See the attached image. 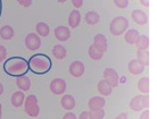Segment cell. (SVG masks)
Listing matches in <instances>:
<instances>
[{"instance_id": "b9f144b4", "label": "cell", "mask_w": 157, "mask_h": 119, "mask_svg": "<svg viewBox=\"0 0 157 119\" xmlns=\"http://www.w3.org/2000/svg\"><path fill=\"white\" fill-rule=\"evenodd\" d=\"M0 119H1V110H0Z\"/></svg>"}, {"instance_id": "74e56055", "label": "cell", "mask_w": 157, "mask_h": 119, "mask_svg": "<svg viewBox=\"0 0 157 119\" xmlns=\"http://www.w3.org/2000/svg\"><path fill=\"white\" fill-rule=\"evenodd\" d=\"M140 4H141V6L149 7V0H140Z\"/></svg>"}, {"instance_id": "f35d334b", "label": "cell", "mask_w": 157, "mask_h": 119, "mask_svg": "<svg viewBox=\"0 0 157 119\" xmlns=\"http://www.w3.org/2000/svg\"><path fill=\"white\" fill-rule=\"evenodd\" d=\"M4 93V85L0 83V95Z\"/></svg>"}, {"instance_id": "2e32d148", "label": "cell", "mask_w": 157, "mask_h": 119, "mask_svg": "<svg viewBox=\"0 0 157 119\" xmlns=\"http://www.w3.org/2000/svg\"><path fill=\"white\" fill-rule=\"evenodd\" d=\"M16 85L20 88V91H29L30 87H31V79L29 78L26 75L21 76V77H17L16 79Z\"/></svg>"}, {"instance_id": "836d02e7", "label": "cell", "mask_w": 157, "mask_h": 119, "mask_svg": "<svg viewBox=\"0 0 157 119\" xmlns=\"http://www.w3.org/2000/svg\"><path fill=\"white\" fill-rule=\"evenodd\" d=\"M17 1H18V4L24 6V7H29L32 4V0H17Z\"/></svg>"}, {"instance_id": "ac0fdd59", "label": "cell", "mask_w": 157, "mask_h": 119, "mask_svg": "<svg viewBox=\"0 0 157 119\" xmlns=\"http://www.w3.org/2000/svg\"><path fill=\"white\" fill-rule=\"evenodd\" d=\"M24 100H25V95L22 91H16L13 93L12 98H10V101H12V104L15 108H20L22 104L24 103Z\"/></svg>"}, {"instance_id": "d4e9b609", "label": "cell", "mask_w": 157, "mask_h": 119, "mask_svg": "<svg viewBox=\"0 0 157 119\" xmlns=\"http://www.w3.org/2000/svg\"><path fill=\"white\" fill-rule=\"evenodd\" d=\"M36 33H38L40 36H42V38H46V36L49 35L50 28H49V25H48L47 23H44V22H40V23L36 24Z\"/></svg>"}, {"instance_id": "5b68a950", "label": "cell", "mask_w": 157, "mask_h": 119, "mask_svg": "<svg viewBox=\"0 0 157 119\" xmlns=\"http://www.w3.org/2000/svg\"><path fill=\"white\" fill-rule=\"evenodd\" d=\"M148 107H149V96H148V94L136 95L130 101V108L133 111H141Z\"/></svg>"}, {"instance_id": "d6a6232c", "label": "cell", "mask_w": 157, "mask_h": 119, "mask_svg": "<svg viewBox=\"0 0 157 119\" xmlns=\"http://www.w3.org/2000/svg\"><path fill=\"white\" fill-rule=\"evenodd\" d=\"M63 119H78V117H76L75 114H73V112H71V111H68V112H66V114L63 116Z\"/></svg>"}, {"instance_id": "6da1fadb", "label": "cell", "mask_w": 157, "mask_h": 119, "mask_svg": "<svg viewBox=\"0 0 157 119\" xmlns=\"http://www.w3.org/2000/svg\"><path fill=\"white\" fill-rule=\"evenodd\" d=\"M4 70L5 73L13 77H21L24 76L29 70V63L26 59L22 57H12L5 60L4 63Z\"/></svg>"}, {"instance_id": "f546056e", "label": "cell", "mask_w": 157, "mask_h": 119, "mask_svg": "<svg viewBox=\"0 0 157 119\" xmlns=\"http://www.w3.org/2000/svg\"><path fill=\"white\" fill-rule=\"evenodd\" d=\"M114 4L116 7L121 9H125L129 6V0H114Z\"/></svg>"}, {"instance_id": "7bdbcfd3", "label": "cell", "mask_w": 157, "mask_h": 119, "mask_svg": "<svg viewBox=\"0 0 157 119\" xmlns=\"http://www.w3.org/2000/svg\"><path fill=\"white\" fill-rule=\"evenodd\" d=\"M1 108H2V107H1V103H0V110H1Z\"/></svg>"}, {"instance_id": "e0dca14e", "label": "cell", "mask_w": 157, "mask_h": 119, "mask_svg": "<svg viewBox=\"0 0 157 119\" xmlns=\"http://www.w3.org/2000/svg\"><path fill=\"white\" fill-rule=\"evenodd\" d=\"M81 23V14L78 10H72L68 16V25L71 28H76Z\"/></svg>"}, {"instance_id": "7a4b0ae2", "label": "cell", "mask_w": 157, "mask_h": 119, "mask_svg": "<svg viewBox=\"0 0 157 119\" xmlns=\"http://www.w3.org/2000/svg\"><path fill=\"white\" fill-rule=\"evenodd\" d=\"M29 69H31L32 73L43 75L47 74L52 67L51 59L44 53H36L29 59Z\"/></svg>"}, {"instance_id": "ab89813d", "label": "cell", "mask_w": 157, "mask_h": 119, "mask_svg": "<svg viewBox=\"0 0 157 119\" xmlns=\"http://www.w3.org/2000/svg\"><path fill=\"white\" fill-rule=\"evenodd\" d=\"M58 2H60V4H64V2H66L67 0H57Z\"/></svg>"}, {"instance_id": "44dd1931", "label": "cell", "mask_w": 157, "mask_h": 119, "mask_svg": "<svg viewBox=\"0 0 157 119\" xmlns=\"http://www.w3.org/2000/svg\"><path fill=\"white\" fill-rule=\"evenodd\" d=\"M0 36L1 39L6 40V41H9L14 38V30L10 25H4L2 27L0 28Z\"/></svg>"}, {"instance_id": "5bb4252c", "label": "cell", "mask_w": 157, "mask_h": 119, "mask_svg": "<svg viewBox=\"0 0 157 119\" xmlns=\"http://www.w3.org/2000/svg\"><path fill=\"white\" fill-rule=\"evenodd\" d=\"M106 104V101L102 96H94L88 101V107L90 110H96V109H102L104 106Z\"/></svg>"}, {"instance_id": "d590c367", "label": "cell", "mask_w": 157, "mask_h": 119, "mask_svg": "<svg viewBox=\"0 0 157 119\" xmlns=\"http://www.w3.org/2000/svg\"><path fill=\"white\" fill-rule=\"evenodd\" d=\"M140 119H149V111L148 110L144 111L141 115H140Z\"/></svg>"}, {"instance_id": "3957f363", "label": "cell", "mask_w": 157, "mask_h": 119, "mask_svg": "<svg viewBox=\"0 0 157 119\" xmlns=\"http://www.w3.org/2000/svg\"><path fill=\"white\" fill-rule=\"evenodd\" d=\"M129 27V20L124 16H117L114 20H112L109 24L110 33L115 36H120L126 32V28Z\"/></svg>"}, {"instance_id": "52a82bcc", "label": "cell", "mask_w": 157, "mask_h": 119, "mask_svg": "<svg viewBox=\"0 0 157 119\" xmlns=\"http://www.w3.org/2000/svg\"><path fill=\"white\" fill-rule=\"evenodd\" d=\"M41 45V40L36 33H29L25 38V47L30 51H36Z\"/></svg>"}, {"instance_id": "7402d4cb", "label": "cell", "mask_w": 157, "mask_h": 119, "mask_svg": "<svg viewBox=\"0 0 157 119\" xmlns=\"http://www.w3.org/2000/svg\"><path fill=\"white\" fill-rule=\"evenodd\" d=\"M140 35L139 34V32L137 30H134V28H131V30H128L125 32V35H124V40H125L126 43L129 44H134L136 43V41H137L138 36Z\"/></svg>"}, {"instance_id": "30bf717a", "label": "cell", "mask_w": 157, "mask_h": 119, "mask_svg": "<svg viewBox=\"0 0 157 119\" xmlns=\"http://www.w3.org/2000/svg\"><path fill=\"white\" fill-rule=\"evenodd\" d=\"M84 63L80 60H75L70 65V68H68V71L73 77H81V76L84 74Z\"/></svg>"}, {"instance_id": "4316f807", "label": "cell", "mask_w": 157, "mask_h": 119, "mask_svg": "<svg viewBox=\"0 0 157 119\" xmlns=\"http://www.w3.org/2000/svg\"><path fill=\"white\" fill-rule=\"evenodd\" d=\"M138 88L144 94H148V92H149V77L145 76V77H141L139 79L138 81Z\"/></svg>"}, {"instance_id": "9c48e42d", "label": "cell", "mask_w": 157, "mask_h": 119, "mask_svg": "<svg viewBox=\"0 0 157 119\" xmlns=\"http://www.w3.org/2000/svg\"><path fill=\"white\" fill-rule=\"evenodd\" d=\"M98 51L101 53L107 51L108 49V43H107V38L104 34H96L94 39V44H92Z\"/></svg>"}, {"instance_id": "8992f818", "label": "cell", "mask_w": 157, "mask_h": 119, "mask_svg": "<svg viewBox=\"0 0 157 119\" xmlns=\"http://www.w3.org/2000/svg\"><path fill=\"white\" fill-rule=\"evenodd\" d=\"M104 81L109 84L112 87H116L120 82L117 71L115 70L114 68H106L104 70Z\"/></svg>"}, {"instance_id": "e575fe53", "label": "cell", "mask_w": 157, "mask_h": 119, "mask_svg": "<svg viewBox=\"0 0 157 119\" xmlns=\"http://www.w3.org/2000/svg\"><path fill=\"white\" fill-rule=\"evenodd\" d=\"M78 119H91L90 115H89V111H82L81 115L78 116Z\"/></svg>"}, {"instance_id": "9a60e30c", "label": "cell", "mask_w": 157, "mask_h": 119, "mask_svg": "<svg viewBox=\"0 0 157 119\" xmlns=\"http://www.w3.org/2000/svg\"><path fill=\"white\" fill-rule=\"evenodd\" d=\"M60 104H62V107H63V109H65V110H72V109H74L75 107V99L74 96L71 94H65L62 98V100H60Z\"/></svg>"}, {"instance_id": "4dcf8cb0", "label": "cell", "mask_w": 157, "mask_h": 119, "mask_svg": "<svg viewBox=\"0 0 157 119\" xmlns=\"http://www.w3.org/2000/svg\"><path fill=\"white\" fill-rule=\"evenodd\" d=\"M7 58V49L0 44V61H4Z\"/></svg>"}, {"instance_id": "4fadbf2b", "label": "cell", "mask_w": 157, "mask_h": 119, "mask_svg": "<svg viewBox=\"0 0 157 119\" xmlns=\"http://www.w3.org/2000/svg\"><path fill=\"white\" fill-rule=\"evenodd\" d=\"M128 69H129V71L132 75H140L145 70V66L140 61H138L137 59H133L129 63Z\"/></svg>"}, {"instance_id": "ffe728a7", "label": "cell", "mask_w": 157, "mask_h": 119, "mask_svg": "<svg viewBox=\"0 0 157 119\" xmlns=\"http://www.w3.org/2000/svg\"><path fill=\"white\" fill-rule=\"evenodd\" d=\"M66 55H67V50L65 47H63L62 44H56V45H54V48H52V56L55 57L56 59H59V60L64 59L66 57Z\"/></svg>"}, {"instance_id": "d6986e66", "label": "cell", "mask_w": 157, "mask_h": 119, "mask_svg": "<svg viewBox=\"0 0 157 119\" xmlns=\"http://www.w3.org/2000/svg\"><path fill=\"white\" fill-rule=\"evenodd\" d=\"M97 88H98L99 93L101 95H104V96H109V95L112 94V92H113V87L110 86L108 83H106L104 79L99 81L98 85H97Z\"/></svg>"}, {"instance_id": "f1b7e54d", "label": "cell", "mask_w": 157, "mask_h": 119, "mask_svg": "<svg viewBox=\"0 0 157 119\" xmlns=\"http://www.w3.org/2000/svg\"><path fill=\"white\" fill-rule=\"evenodd\" d=\"M91 119H104L105 117V111L102 109H96V110H90L89 111Z\"/></svg>"}, {"instance_id": "cb8c5ba5", "label": "cell", "mask_w": 157, "mask_h": 119, "mask_svg": "<svg viewBox=\"0 0 157 119\" xmlns=\"http://www.w3.org/2000/svg\"><path fill=\"white\" fill-rule=\"evenodd\" d=\"M134 44L140 50H148V48H149V38L147 35H139Z\"/></svg>"}, {"instance_id": "1f68e13d", "label": "cell", "mask_w": 157, "mask_h": 119, "mask_svg": "<svg viewBox=\"0 0 157 119\" xmlns=\"http://www.w3.org/2000/svg\"><path fill=\"white\" fill-rule=\"evenodd\" d=\"M71 2L76 9H78V8H81L83 6V0H71Z\"/></svg>"}, {"instance_id": "83f0119b", "label": "cell", "mask_w": 157, "mask_h": 119, "mask_svg": "<svg viewBox=\"0 0 157 119\" xmlns=\"http://www.w3.org/2000/svg\"><path fill=\"white\" fill-rule=\"evenodd\" d=\"M88 55L92 60H101L104 53H101L100 51H98L94 45H90L89 49H88Z\"/></svg>"}, {"instance_id": "8d00e7d4", "label": "cell", "mask_w": 157, "mask_h": 119, "mask_svg": "<svg viewBox=\"0 0 157 119\" xmlns=\"http://www.w3.org/2000/svg\"><path fill=\"white\" fill-rule=\"evenodd\" d=\"M115 119H128V114L122 112V114H120V115H118Z\"/></svg>"}, {"instance_id": "8fae6325", "label": "cell", "mask_w": 157, "mask_h": 119, "mask_svg": "<svg viewBox=\"0 0 157 119\" xmlns=\"http://www.w3.org/2000/svg\"><path fill=\"white\" fill-rule=\"evenodd\" d=\"M54 34H55L56 39L60 41V42H65L67 40L71 38V31L67 26H58V27L55 28L54 31Z\"/></svg>"}, {"instance_id": "277c9868", "label": "cell", "mask_w": 157, "mask_h": 119, "mask_svg": "<svg viewBox=\"0 0 157 119\" xmlns=\"http://www.w3.org/2000/svg\"><path fill=\"white\" fill-rule=\"evenodd\" d=\"M24 111L32 118L38 117L40 112V108L38 104V99L34 94H30L26 96V100H24Z\"/></svg>"}, {"instance_id": "7c38bea8", "label": "cell", "mask_w": 157, "mask_h": 119, "mask_svg": "<svg viewBox=\"0 0 157 119\" xmlns=\"http://www.w3.org/2000/svg\"><path fill=\"white\" fill-rule=\"evenodd\" d=\"M131 17L139 25H145V24L148 23V15L145 12L140 10V9H134V10H132Z\"/></svg>"}, {"instance_id": "603a6c76", "label": "cell", "mask_w": 157, "mask_h": 119, "mask_svg": "<svg viewBox=\"0 0 157 119\" xmlns=\"http://www.w3.org/2000/svg\"><path fill=\"white\" fill-rule=\"evenodd\" d=\"M84 20H86V24H89V25H94V24L99 23V20H100V16L97 12H94V10H90V12H88L84 16Z\"/></svg>"}, {"instance_id": "484cf974", "label": "cell", "mask_w": 157, "mask_h": 119, "mask_svg": "<svg viewBox=\"0 0 157 119\" xmlns=\"http://www.w3.org/2000/svg\"><path fill=\"white\" fill-rule=\"evenodd\" d=\"M137 60L140 61L144 66H148L149 65V52H148V50H140V49H138Z\"/></svg>"}, {"instance_id": "60d3db41", "label": "cell", "mask_w": 157, "mask_h": 119, "mask_svg": "<svg viewBox=\"0 0 157 119\" xmlns=\"http://www.w3.org/2000/svg\"><path fill=\"white\" fill-rule=\"evenodd\" d=\"M0 16H1V0H0Z\"/></svg>"}, {"instance_id": "ba28073f", "label": "cell", "mask_w": 157, "mask_h": 119, "mask_svg": "<svg viewBox=\"0 0 157 119\" xmlns=\"http://www.w3.org/2000/svg\"><path fill=\"white\" fill-rule=\"evenodd\" d=\"M50 91L56 95L63 94L66 91V82L63 78H55L50 83Z\"/></svg>"}]
</instances>
